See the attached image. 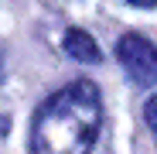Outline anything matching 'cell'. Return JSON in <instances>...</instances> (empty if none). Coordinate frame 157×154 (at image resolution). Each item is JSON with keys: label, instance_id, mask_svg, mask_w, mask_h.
I'll return each mask as SVG.
<instances>
[{"label": "cell", "instance_id": "cell-1", "mask_svg": "<svg viewBox=\"0 0 157 154\" xmlns=\"http://www.w3.org/2000/svg\"><path fill=\"white\" fill-rule=\"evenodd\" d=\"M102 127L99 89L78 79L41 103L31 123V154H89Z\"/></svg>", "mask_w": 157, "mask_h": 154}, {"label": "cell", "instance_id": "cell-2", "mask_svg": "<svg viewBox=\"0 0 157 154\" xmlns=\"http://www.w3.org/2000/svg\"><path fill=\"white\" fill-rule=\"evenodd\" d=\"M116 58L130 72V79L157 89V48L144 34H123L116 41Z\"/></svg>", "mask_w": 157, "mask_h": 154}, {"label": "cell", "instance_id": "cell-3", "mask_svg": "<svg viewBox=\"0 0 157 154\" xmlns=\"http://www.w3.org/2000/svg\"><path fill=\"white\" fill-rule=\"evenodd\" d=\"M62 48L68 51L72 58H78V62H99V45L82 31V28H72V31H65V38H62Z\"/></svg>", "mask_w": 157, "mask_h": 154}, {"label": "cell", "instance_id": "cell-4", "mask_svg": "<svg viewBox=\"0 0 157 154\" xmlns=\"http://www.w3.org/2000/svg\"><path fill=\"white\" fill-rule=\"evenodd\" d=\"M144 116H147V127H150V134H154V140H157V96H150V99H147Z\"/></svg>", "mask_w": 157, "mask_h": 154}, {"label": "cell", "instance_id": "cell-5", "mask_svg": "<svg viewBox=\"0 0 157 154\" xmlns=\"http://www.w3.org/2000/svg\"><path fill=\"white\" fill-rule=\"evenodd\" d=\"M126 4H133V7H157V0H126Z\"/></svg>", "mask_w": 157, "mask_h": 154}]
</instances>
